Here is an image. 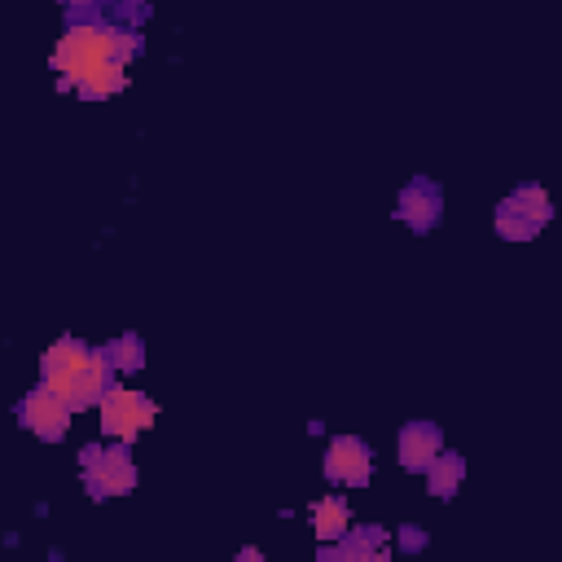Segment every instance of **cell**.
<instances>
[{
    "instance_id": "3",
    "label": "cell",
    "mask_w": 562,
    "mask_h": 562,
    "mask_svg": "<svg viewBox=\"0 0 562 562\" xmlns=\"http://www.w3.org/2000/svg\"><path fill=\"white\" fill-rule=\"evenodd\" d=\"M79 479H83V487H88L92 501L127 496V492L136 487V461H132L127 443H119V439H114L110 448L88 443V448L79 452Z\"/></svg>"
},
{
    "instance_id": "2",
    "label": "cell",
    "mask_w": 562,
    "mask_h": 562,
    "mask_svg": "<svg viewBox=\"0 0 562 562\" xmlns=\"http://www.w3.org/2000/svg\"><path fill=\"white\" fill-rule=\"evenodd\" d=\"M114 382V369L105 360L101 347H88L83 338L61 334L44 356H40V386H48L53 395H61L70 404V413L97 408L101 391Z\"/></svg>"
},
{
    "instance_id": "8",
    "label": "cell",
    "mask_w": 562,
    "mask_h": 562,
    "mask_svg": "<svg viewBox=\"0 0 562 562\" xmlns=\"http://www.w3.org/2000/svg\"><path fill=\"white\" fill-rule=\"evenodd\" d=\"M439 215H443V193H439V184H435L430 176H417V180H408V184L400 189V198H395V220H400L404 228L430 233V228L439 224Z\"/></svg>"
},
{
    "instance_id": "15",
    "label": "cell",
    "mask_w": 562,
    "mask_h": 562,
    "mask_svg": "<svg viewBox=\"0 0 562 562\" xmlns=\"http://www.w3.org/2000/svg\"><path fill=\"white\" fill-rule=\"evenodd\" d=\"M400 540H404V549H422V544H426V536H422V531H413V527H404V531H400Z\"/></svg>"
},
{
    "instance_id": "5",
    "label": "cell",
    "mask_w": 562,
    "mask_h": 562,
    "mask_svg": "<svg viewBox=\"0 0 562 562\" xmlns=\"http://www.w3.org/2000/svg\"><path fill=\"white\" fill-rule=\"evenodd\" d=\"M97 413H101V430H105L110 439L132 443L140 430L154 426L158 404H154L145 391H136V386H114V382H110V386L101 391V400H97Z\"/></svg>"
},
{
    "instance_id": "12",
    "label": "cell",
    "mask_w": 562,
    "mask_h": 562,
    "mask_svg": "<svg viewBox=\"0 0 562 562\" xmlns=\"http://www.w3.org/2000/svg\"><path fill=\"white\" fill-rule=\"evenodd\" d=\"M127 88V66L123 61H105L97 70H88L70 92L83 97V101H105V97H119Z\"/></svg>"
},
{
    "instance_id": "4",
    "label": "cell",
    "mask_w": 562,
    "mask_h": 562,
    "mask_svg": "<svg viewBox=\"0 0 562 562\" xmlns=\"http://www.w3.org/2000/svg\"><path fill=\"white\" fill-rule=\"evenodd\" d=\"M553 220V202L540 184H518L514 193H505L496 202V215H492V228L496 237L505 241H531L544 224Z\"/></svg>"
},
{
    "instance_id": "14",
    "label": "cell",
    "mask_w": 562,
    "mask_h": 562,
    "mask_svg": "<svg viewBox=\"0 0 562 562\" xmlns=\"http://www.w3.org/2000/svg\"><path fill=\"white\" fill-rule=\"evenodd\" d=\"M101 351H105V360H110L114 373H136V369L145 364V342H140V334H132V329L119 334V338H110Z\"/></svg>"
},
{
    "instance_id": "1",
    "label": "cell",
    "mask_w": 562,
    "mask_h": 562,
    "mask_svg": "<svg viewBox=\"0 0 562 562\" xmlns=\"http://www.w3.org/2000/svg\"><path fill=\"white\" fill-rule=\"evenodd\" d=\"M140 53V31L127 26V22H114V18H101V13H79L66 22V31L57 35L48 61L57 70V88L70 92L88 70L105 66V61H123L132 66V57Z\"/></svg>"
},
{
    "instance_id": "11",
    "label": "cell",
    "mask_w": 562,
    "mask_h": 562,
    "mask_svg": "<svg viewBox=\"0 0 562 562\" xmlns=\"http://www.w3.org/2000/svg\"><path fill=\"white\" fill-rule=\"evenodd\" d=\"M307 522H312L316 540L334 544V540L351 527V509H347V501H342V496H321V501H312V505H307Z\"/></svg>"
},
{
    "instance_id": "6",
    "label": "cell",
    "mask_w": 562,
    "mask_h": 562,
    "mask_svg": "<svg viewBox=\"0 0 562 562\" xmlns=\"http://www.w3.org/2000/svg\"><path fill=\"white\" fill-rule=\"evenodd\" d=\"M70 404L61 395H53L48 386H31L22 400H18V426L31 430L35 439L44 443H57L66 430H70Z\"/></svg>"
},
{
    "instance_id": "9",
    "label": "cell",
    "mask_w": 562,
    "mask_h": 562,
    "mask_svg": "<svg viewBox=\"0 0 562 562\" xmlns=\"http://www.w3.org/2000/svg\"><path fill=\"white\" fill-rule=\"evenodd\" d=\"M395 452H400V465H404L408 474H422V470L443 452V430H439L435 422H404Z\"/></svg>"
},
{
    "instance_id": "10",
    "label": "cell",
    "mask_w": 562,
    "mask_h": 562,
    "mask_svg": "<svg viewBox=\"0 0 562 562\" xmlns=\"http://www.w3.org/2000/svg\"><path fill=\"white\" fill-rule=\"evenodd\" d=\"M321 558L382 562V558H391V536H386V527H347L334 544H325V549H321Z\"/></svg>"
},
{
    "instance_id": "7",
    "label": "cell",
    "mask_w": 562,
    "mask_h": 562,
    "mask_svg": "<svg viewBox=\"0 0 562 562\" xmlns=\"http://www.w3.org/2000/svg\"><path fill=\"white\" fill-rule=\"evenodd\" d=\"M325 479L334 487H364L373 479V452L360 435H334L325 448Z\"/></svg>"
},
{
    "instance_id": "13",
    "label": "cell",
    "mask_w": 562,
    "mask_h": 562,
    "mask_svg": "<svg viewBox=\"0 0 562 562\" xmlns=\"http://www.w3.org/2000/svg\"><path fill=\"white\" fill-rule=\"evenodd\" d=\"M422 479H426V492H430V496H452V492L461 487V479H465V457H461V452H439V457L422 470Z\"/></svg>"
}]
</instances>
